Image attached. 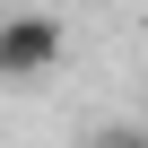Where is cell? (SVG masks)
Wrapping results in <instances>:
<instances>
[{"label": "cell", "instance_id": "6da1fadb", "mask_svg": "<svg viewBox=\"0 0 148 148\" xmlns=\"http://www.w3.org/2000/svg\"><path fill=\"white\" fill-rule=\"evenodd\" d=\"M70 61V26L52 9H9L0 18V87H35Z\"/></svg>", "mask_w": 148, "mask_h": 148}, {"label": "cell", "instance_id": "7a4b0ae2", "mask_svg": "<svg viewBox=\"0 0 148 148\" xmlns=\"http://www.w3.org/2000/svg\"><path fill=\"white\" fill-rule=\"evenodd\" d=\"M87 148H148V122H96Z\"/></svg>", "mask_w": 148, "mask_h": 148}]
</instances>
